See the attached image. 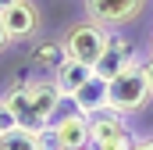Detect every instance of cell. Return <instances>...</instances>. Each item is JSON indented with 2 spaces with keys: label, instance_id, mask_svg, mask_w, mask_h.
<instances>
[{
  "label": "cell",
  "instance_id": "cell-1",
  "mask_svg": "<svg viewBox=\"0 0 153 150\" xmlns=\"http://www.w3.org/2000/svg\"><path fill=\"white\" fill-rule=\"evenodd\" d=\"M150 97H153V89L146 82V75H143V61H132L125 72L107 79V111L121 114V118L139 114L150 104Z\"/></svg>",
  "mask_w": 153,
  "mask_h": 150
},
{
  "label": "cell",
  "instance_id": "cell-2",
  "mask_svg": "<svg viewBox=\"0 0 153 150\" xmlns=\"http://www.w3.org/2000/svg\"><path fill=\"white\" fill-rule=\"evenodd\" d=\"M107 36H111V29H103L100 22H93V18H78V22H71V25L61 32V43H64V50H68L71 61L96 64L100 54H103V46H107Z\"/></svg>",
  "mask_w": 153,
  "mask_h": 150
},
{
  "label": "cell",
  "instance_id": "cell-3",
  "mask_svg": "<svg viewBox=\"0 0 153 150\" xmlns=\"http://www.w3.org/2000/svg\"><path fill=\"white\" fill-rule=\"evenodd\" d=\"M46 143L57 150H89L93 147V132H89V114L75 111V107H61V114L46 125Z\"/></svg>",
  "mask_w": 153,
  "mask_h": 150
},
{
  "label": "cell",
  "instance_id": "cell-4",
  "mask_svg": "<svg viewBox=\"0 0 153 150\" xmlns=\"http://www.w3.org/2000/svg\"><path fill=\"white\" fill-rule=\"evenodd\" d=\"M146 4L150 0H82L85 18L100 22L103 29H125V25L139 22L143 11H146Z\"/></svg>",
  "mask_w": 153,
  "mask_h": 150
},
{
  "label": "cell",
  "instance_id": "cell-5",
  "mask_svg": "<svg viewBox=\"0 0 153 150\" xmlns=\"http://www.w3.org/2000/svg\"><path fill=\"white\" fill-rule=\"evenodd\" d=\"M0 18H4V29H7L11 43H32L43 32V11H39L36 0H18Z\"/></svg>",
  "mask_w": 153,
  "mask_h": 150
},
{
  "label": "cell",
  "instance_id": "cell-6",
  "mask_svg": "<svg viewBox=\"0 0 153 150\" xmlns=\"http://www.w3.org/2000/svg\"><path fill=\"white\" fill-rule=\"evenodd\" d=\"M132 61H139V54H135V43L125 36L121 29H111L107 46H103L100 61L93 64V72H96V75H103V79H114V75H117V72H125Z\"/></svg>",
  "mask_w": 153,
  "mask_h": 150
},
{
  "label": "cell",
  "instance_id": "cell-7",
  "mask_svg": "<svg viewBox=\"0 0 153 150\" xmlns=\"http://www.w3.org/2000/svg\"><path fill=\"white\" fill-rule=\"evenodd\" d=\"M68 104H71L75 111L89 114V118H93V114H103V111H107V79L93 72V75L75 89V93L68 97Z\"/></svg>",
  "mask_w": 153,
  "mask_h": 150
},
{
  "label": "cell",
  "instance_id": "cell-8",
  "mask_svg": "<svg viewBox=\"0 0 153 150\" xmlns=\"http://www.w3.org/2000/svg\"><path fill=\"white\" fill-rule=\"evenodd\" d=\"M64 61H68V50L61 39H32V46H29V68L32 72L53 75Z\"/></svg>",
  "mask_w": 153,
  "mask_h": 150
},
{
  "label": "cell",
  "instance_id": "cell-9",
  "mask_svg": "<svg viewBox=\"0 0 153 150\" xmlns=\"http://www.w3.org/2000/svg\"><path fill=\"white\" fill-rule=\"evenodd\" d=\"M89 75H93V64H82V61H71V57H68V61L53 72V82H57V89H61V93H64V100H68V97L75 93Z\"/></svg>",
  "mask_w": 153,
  "mask_h": 150
},
{
  "label": "cell",
  "instance_id": "cell-10",
  "mask_svg": "<svg viewBox=\"0 0 153 150\" xmlns=\"http://www.w3.org/2000/svg\"><path fill=\"white\" fill-rule=\"evenodd\" d=\"M0 150H50L43 132H29V129H14V132H4V147Z\"/></svg>",
  "mask_w": 153,
  "mask_h": 150
},
{
  "label": "cell",
  "instance_id": "cell-11",
  "mask_svg": "<svg viewBox=\"0 0 153 150\" xmlns=\"http://www.w3.org/2000/svg\"><path fill=\"white\" fill-rule=\"evenodd\" d=\"M132 132H125V136H114V140H100V143H93V150H132Z\"/></svg>",
  "mask_w": 153,
  "mask_h": 150
},
{
  "label": "cell",
  "instance_id": "cell-12",
  "mask_svg": "<svg viewBox=\"0 0 153 150\" xmlns=\"http://www.w3.org/2000/svg\"><path fill=\"white\" fill-rule=\"evenodd\" d=\"M18 129V122H14V114H11V107L0 100V132H14Z\"/></svg>",
  "mask_w": 153,
  "mask_h": 150
},
{
  "label": "cell",
  "instance_id": "cell-13",
  "mask_svg": "<svg viewBox=\"0 0 153 150\" xmlns=\"http://www.w3.org/2000/svg\"><path fill=\"white\" fill-rule=\"evenodd\" d=\"M132 150H153V136H135L132 140Z\"/></svg>",
  "mask_w": 153,
  "mask_h": 150
},
{
  "label": "cell",
  "instance_id": "cell-14",
  "mask_svg": "<svg viewBox=\"0 0 153 150\" xmlns=\"http://www.w3.org/2000/svg\"><path fill=\"white\" fill-rule=\"evenodd\" d=\"M143 75H146V82H150V89H153V54L143 61Z\"/></svg>",
  "mask_w": 153,
  "mask_h": 150
},
{
  "label": "cell",
  "instance_id": "cell-15",
  "mask_svg": "<svg viewBox=\"0 0 153 150\" xmlns=\"http://www.w3.org/2000/svg\"><path fill=\"white\" fill-rule=\"evenodd\" d=\"M11 46V36H7V29H4V18H0V54Z\"/></svg>",
  "mask_w": 153,
  "mask_h": 150
},
{
  "label": "cell",
  "instance_id": "cell-16",
  "mask_svg": "<svg viewBox=\"0 0 153 150\" xmlns=\"http://www.w3.org/2000/svg\"><path fill=\"white\" fill-rule=\"evenodd\" d=\"M14 4H18V0H0V14H4L7 7H14Z\"/></svg>",
  "mask_w": 153,
  "mask_h": 150
},
{
  "label": "cell",
  "instance_id": "cell-17",
  "mask_svg": "<svg viewBox=\"0 0 153 150\" xmlns=\"http://www.w3.org/2000/svg\"><path fill=\"white\" fill-rule=\"evenodd\" d=\"M150 54H153V32H150Z\"/></svg>",
  "mask_w": 153,
  "mask_h": 150
},
{
  "label": "cell",
  "instance_id": "cell-18",
  "mask_svg": "<svg viewBox=\"0 0 153 150\" xmlns=\"http://www.w3.org/2000/svg\"><path fill=\"white\" fill-rule=\"evenodd\" d=\"M0 147H4V132H0Z\"/></svg>",
  "mask_w": 153,
  "mask_h": 150
},
{
  "label": "cell",
  "instance_id": "cell-19",
  "mask_svg": "<svg viewBox=\"0 0 153 150\" xmlns=\"http://www.w3.org/2000/svg\"><path fill=\"white\" fill-rule=\"evenodd\" d=\"M50 150H57V147H50ZM89 150H93V147H89Z\"/></svg>",
  "mask_w": 153,
  "mask_h": 150
}]
</instances>
